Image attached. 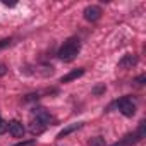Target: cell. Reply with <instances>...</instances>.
<instances>
[{"mask_svg":"<svg viewBox=\"0 0 146 146\" xmlns=\"http://www.w3.org/2000/svg\"><path fill=\"white\" fill-rule=\"evenodd\" d=\"M78 53H79V40H76V38L67 40V41L64 43V46L58 50V57H60L64 62L74 60Z\"/></svg>","mask_w":146,"mask_h":146,"instance_id":"obj_1","label":"cell"},{"mask_svg":"<svg viewBox=\"0 0 146 146\" xmlns=\"http://www.w3.org/2000/svg\"><path fill=\"white\" fill-rule=\"evenodd\" d=\"M117 105H119V110H120L125 117H132V115L136 113V105H134L132 100H129V98H120Z\"/></svg>","mask_w":146,"mask_h":146,"instance_id":"obj_2","label":"cell"},{"mask_svg":"<svg viewBox=\"0 0 146 146\" xmlns=\"http://www.w3.org/2000/svg\"><path fill=\"white\" fill-rule=\"evenodd\" d=\"M84 19L86 21H98L100 19V16H102V9L100 7H96V5H90V7H86L84 9Z\"/></svg>","mask_w":146,"mask_h":146,"instance_id":"obj_3","label":"cell"},{"mask_svg":"<svg viewBox=\"0 0 146 146\" xmlns=\"http://www.w3.org/2000/svg\"><path fill=\"white\" fill-rule=\"evenodd\" d=\"M9 132H11L14 137H21V136L24 134V125H23L21 122H17V120H12V122L9 124Z\"/></svg>","mask_w":146,"mask_h":146,"instance_id":"obj_4","label":"cell"},{"mask_svg":"<svg viewBox=\"0 0 146 146\" xmlns=\"http://www.w3.org/2000/svg\"><path fill=\"white\" fill-rule=\"evenodd\" d=\"M84 74V69H76V70H72V72H69V74H65L60 81L62 83H70V81H74V79H78V78H81Z\"/></svg>","mask_w":146,"mask_h":146,"instance_id":"obj_5","label":"cell"},{"mask_svg":"<svg viewBox=\"0 0 146 146\" xmlns=\"http://www.w3.org/2000/svg\"><path fill=\"white\" fill-rule=\"evenodd\" d=\"M134 64H136V58H134L132 55H129V53H127V55H124V57H122V60L119 62V65H120L122 69H127V67H132Z\"/></svg>","mask_w":146,"mask_h":146,"instance_id":"obj_6","label":"cell"},{"mask_svg":"<svg viewBox=\"0 0 146 146\" xmlns=\"http://www.w3.org/2000/svg\"><path fill=\"white\" fill-rule=\"evenodd\" d=\"M81 127V124H72V125H69V127H65V129H62L60 132H58V136L57 137H64V136H67V134H70L72 131H76V129H79Z\"/></svg>","mask_w":146,"mask_h":146,"instance_id":"obj_7","label":"cell"},{"mask_svg":"<svg viewBox=\"0 0 146 146\" xmlns=\"http://www.w3.org/2000/svg\"><path fill=\"white\" fill-rule=\"evenodd\" d=\"M137 141V136L136 134H125L124 139H122V144H134Z\"/></svg>","mask_w":146,"mask_h":146,"instance_id":"obj_8","label":"cell"},{"mask_svg":"<svg viewBox=\"0 0 146 146\" xmlns=\"http://www.w3.org/2000/svg\"><path fill=\"white\" fill-rule=\"evenodd\" d=\"M5 131H9V124H7V122H4L2 119H0V134H4Z\"/></svg>","mask_w":146,"mask_h":146,"instance_id":"obj_9","label":"cell"},{"mask_svg":"<svg viewBox=\"0 0 146 146\" xmlns=\"http://www.w3.org/2000/svg\"><path fill=\"white\" fill-rule=\"evenodd\" d=\"M91 146H103V141H102L100 137H96V139L91 141Z\"/></svg>","mask_w":146,"mask_h":146,"instance_id":"obj_10","label":"cell"},{"mask_svg":"<svg viewBox=\"0 0 146 146\" xmlns=\"http://www.w3.org/2000/svg\"><path fill=\"white\" fill-rule=\"evenodd\" d=\"M9 43H11V40H9V38H5V40H0V50H2L4 46H7Z\"/></svg>","mask_w":146,"mask_h":146,"instance_id":"obj_11","label":"cell"},{"mask_svg":"<svg viewBox=\"0 0 146 146\" xmlns=\"http://www.w3.org/2000/svg\"><path fill=\"white\" fill-rule=\"evenodd\" d=\"M5 72H7V67H5V65H4L2 62H0V76H4Z\"/></svg>","mask_w":146,"mask_h":146,"instance_id":"obj_12","label":"cell"},{"mask_svg":"<svg viewBox=\"0 0 146 146\" xmlns=\"http://www.w3.org/2000/svg\"><path fill=\"white\" fill-rule=\"evenodd\" d=\"M33 144V141H29V143H19L17 146H31Z\"/></svg>","mask_w":146,"mask_h":146,"instance_id":"obj_13","label":"cell"},{"mask_svg":"<svg viewBox=\"0 0 146 146\" xmlns=\"http://www.w3.org/2000/svg\"><path fill=\"white\" fill-rule=\"evenodd\" d=\"M4 4H5V5H11V7L16 5V2H9V0H4Z\"/></svg>","mask_w":146,"mask_h":146,"instance_id":"obj_14","label":"cell"},{"mask_svg":"<svg viewBox=\"0 0 146 146\" xmlns=\"http://www.w3.org/2000/svg\"><path fill=\"white\" fill-rule=\"evenodd\" d=\"M143 81H144V76H139V78H137V83L143 84Z\"/></svg>","mask_w":146,"mask_h":146,"instance_id":"obj_15","label":"cell"},{"mask_svg":"<svg viewBox=\"0 0 146 146\" xmlns=\"http://www.w3.org/2000/svg\"><path fill=\"white\" fill-rule=\"evenodd\" d=\"M112 146H124V144H122V143H120V144H119V143H115V144H112Z\"/></svg>","mask_w":146,"mask_h":146,"instance_id":"obj_16","label":"cell"}]
</instances>
